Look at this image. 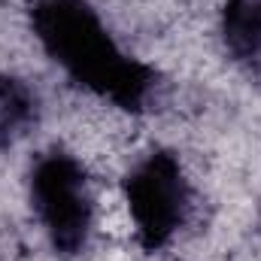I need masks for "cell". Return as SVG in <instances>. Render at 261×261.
<instances>
[{
    "label": "cell",
    "mask_w": 261,
    "mask_h": 261,
    "mask_svg": "<svg viewBox=\"0 0 261 261\" xmlns=\"http://www.w3.org/2000/svg\"><path fill=\"white\" fill-rule=\"evenodd\" d=\"M28 28L43 55L67 79L125 113H146L161 73L130 55L91 0H31Z\"/></svg>",
    "instance_id": "6da1fadb"
},
{
    "label": "cell",
    "mask_w": 261,
    "mask_h": 261,
    "mask_svg": "<svg viewBox=\"0 0 261 261\" xmlns=\"http://www.w3.org/2000/svg\"><path fill=\"white\" fill-rule=\"evenodd\" d=\"M28 203L58 258H79L97 222L85 164L61 146L40 152L28 167Z\"/></svg>",
    "instance_id": "7a4b0ae2"
},
{
    "label": "cell",
    "mask_w": 261,
    "mask_h": 261,
    "mask_svg": "<svg viewBox=\"0 0 261 261\" xmlns=\"http://www.w3.org/2000/svg\"><path fill=\"white\" fill-rule=\"evenodd\" d=\"M192 182L176 152L152 149L125 173V203L137 243L146 252L167 249L192 216Z\"/></svg>",
    "instance_id": "3957f363"
},
{
    "label": "cell",
    "mask_w": 261,
    "mask_h": 261,
    "mask_svg": "<svg viewBox=\"0 0 261 261\" xmlns=\"http://www.w3.org/2000/svg\"><path fill=\"white\" fill-rule=\"evenodd\" d=\"M219 34L234 61L261 67V0H225Z\"/></svg>",
    "instance_id": "277c9868"
},
{
    "label": "cell",
    "mask_w": 261,
    "mask_h": 261,
    "mask_svg": "<svg viewBox=\"0 0 261 261\" xmlns=\"http://www.w3.org/2000/svg\"><path fill=\"white\" fill-rule=\"evenodd\" d=\"M37 122H40L37 88L15 73H0V152L24 140Z\"/></svg>",
    "instance_id": "5b68a950"
}]
</instances>
